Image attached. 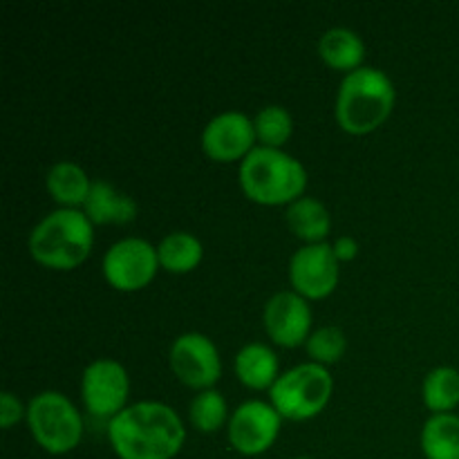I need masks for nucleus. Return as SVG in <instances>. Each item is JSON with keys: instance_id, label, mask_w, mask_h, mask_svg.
<instances>
[{"instance_id": "f257e3e1", "label": "nucleus", "mask_w": 459, "mask_h": 459, "mask_svg": "<svg viewBox=\"0 0 459 459\" xmlns=\"http://www.w3.org/2000/svg\"><path fill=\"white\" fill-rule=\"evenodd\" d=\"M108 439L119 459H173L182 451L186 430L170 406L142 402L108 421Z\"/></svg>"}, {"instance_id": "f03ea898", "label": "nucleus", "mask_w": 459, "mask_h": 459, "mask_svg": "<svg viewBox=\"0 0 459 459\" xmlns=\"http://www.w3.org/2000/svg\"><path fill=\"white\" fill-rule=\"evenodd\" d=\"M240 186L258 204H294L307 186V170L281 148L255 146L240 164Z\"/></svg>"}, {"instance_id": "7ed1b4c3", "label": "nucleus", "mask_w": 459, "mask_h": 459, "mask_svg": "<svg viewBox=\"0 0 459 459\" xmlns=\"http://www.w3.org/2000/svg\"><path fill=\"white\" fill-rule=\"evenodd\" d=\"M92 245V222L79 209L52 211L30 233L31 258L58 272L83 264Z\"/></svg>"}, {"instance_id": "20e7f679", "label": "nucleus", "mask_w": 459, "mask_h": 459, "mask_svg": "<svg viewBox=\"0 0 459 459\" xmlns=\"http://www.w3.org/2000/svg\"><path fill=\"white\" fill-rule=\"evenodd\" d=\"M394 108V85L381 70L359 67L345 74L336 94V121L350 134L379 128Z\"/></svg>"}, {"instance_id": "39448f33", "label": "nucleus", "mask_w": 459, "mask_h": 459, "mask_svg": "<svg viewBox=\"0 0 459 459\" xmlns=\"http://www.w3.org/2000/svg\"><path fill=\"white\" fill-rule=\"evenodd\" d=\"M332 390L334 381L325 366L303 363L278 377L269 390V399L282 420L305 421L323 412L330 402Z\"/></svg>"}, {"instance_id": "423d86ee", "label": "nucleus", "mask_w": 459, "mask_h": 459, "mask_svg": "<svg viewBox=\"0 0 459 459\" xmlns=\"http://www.w3.org/2000/svg\"><path fill=\"white\" fill-rule=\"evenodd\" d=\"M27 426L31 437L49 455H65L83 437V420L74 403L61 393H40L27 406Z\"/></svg>"}, {"instance_id": "0eeeda50", "label": "nucleus", "mask_w": 459, "mask_h": 459, "mask_svg": "<svg viewBox=\"0 0 459 459\" xmlns=\"http://www.w3.org/2000/svg\"><path fill=\"white\" fill-rule=\"evenodd\" d=\"M160 258L157 249L142 238L115 242L103 255V276L115 290L139 291L155 278Z\"/></svg>"}, {"instance_id": "6e6552de", "label": "nucleus", "mask_w": 459, "mask_h": 459, "mask_svg": "<svg viewBox=\"0 0 459 459\" xmlns=\"http://www.w3.org/2000/svg\"><path fill=\"white\" fill-rule=\"evenodd\" d=\"M130 379L126 368L112 359H99L83 370L81 379V397L90 415L115 420L126 411L128 402Z\"/></svg>"}, {"instance_id": "1a4fd4ad", "label": "nucleus", "mask_w": 459, "mask_h": 459, "mask_svg": "<svg viewBox=\"0 0 459 459\" xmlns=\"http://www.w3.org/2000/svg\"><path fill=\"white\" fill-rule=\"evenodd\" d=\"M170 368L184 385L195 390H211L222 375L218 348L204 334H182L170 348Z\"/></svg>"}, {"instance_id": "9d476101", "label": "nucleus", "mask_w": 459, "mask_h": 459, "mask_svg": "<svg viewBox=\"0 0 459 459\" xmlns=\"http://www.w3.org/2000/svg\"><path fill=\"white\" fill-rule=\"evenodd\" d=\"M290 281L296 294L309 300L330 296L339 285V258L327 242L305 245L291 255Z\"/></svg>"}, {"instance_id": "9b49d317", "label": "nucleus", "mask_w": 459, "mask_h": 459, "mask_svg": "<svg viewBox=\"0 0 459 459\" xmlns=\"http://www.w3.org/2000/svg\"><path fill=\"white\" fill-rule=\"evenodd\" d=\"M281 421L282 417L272 403L247 402L229 420V442L240 455H263L278 439Z\"/></svg>"}, {"instance_id": "f8f14e48", "label": "nucleus", "mask_w": 459, "mask_h": 459, "mask_svg": "<svg viewBox=\"0 0 459 459\" xmlns=\"http://www.w3.org/2000/svg\"><path fill=\"white\" fill-rule=\"evenodd\" d=\"M263 321L269 339L282 348H299L312 336V309L307 299L296 291H281L272 296L264 305Z\"/></svg>"}, {"instance_id": "ddd939ff", "label": "nucleus", "mask_w": 459, "mask_h": 459, "mask_svg": "<svg viewBox=\"0 0 459 459\" xmlns=\"http://www.w3.org/2000/svg\"><path fill=\"white\" fill-rule=\"evenodd\" d=\"M255 143L254 121L242 112H222L206 124L202 148L213 161L245 160Z\"/></svg>"}, {"instance_id": "4468645a", "label": "nucleus", "mask_w": 459, "mask_h": 459, "mask_svg": "<svg viewBox=\"0 0 459 459\" xmlns=\"http://www.w3.org/2000/svg\"><path fill=\"white\" fill-rule=\"evenodd\" d=\"M83 213L92 224H128L137 218V202L110 182H92Z\"/></svg>"}, {"instance_id": "2eb2a0df", "label": "nucleus", "mask_w": 459, "mask_h": 459, "mask_svg": "<svg viewBox=\"0 0 459 459\" xmlns=\"http://www.w3.org/2000/svg\"><path fill=\"white\" fill-rule=\"evenodd\" d=\"M236 375L251 390H272L278 381V357L263 343H249L238 352Z\"/></svg>"}, {"instance_id": "dca6fc26", "label": "nucleus", "mask_w": 459, "mask_h": 459, "mask_svg": "<svg viewBox=\"0 0 459 459\" xmlns=\"http://www.w3.org/2000/svg\"><path fill=\"white\" fill-rule=\"evenodd\" d=\"M45 184H48V193L52 195V200L63 204V209L83 206L90 195V188H92V182L85 175V170L79 164H74V161H58V164H54L48 170Z\"/></svg>"}, {"instance_id": "f3484780", "label": "nucleus", "mask_w": 459, "mask_h": 459, "mask_svg": "<svg viewBox=\"0 0 459 459\" xmlns=\"http://www.w3.org/2000/svg\"><path fill=\"white\" fill-rule=\"evenodd\" d=\"M318 54H321V58L330 67L343 70L350 74V72L361 67L363 56H366V45H363L361 36L357 31L345 30V27H334V30H327L321 36Z\"/></svg>"}, {"instance_id": "a211bd4d", "label": "nucleus", "mask_w": 459, "mask_h": 459, "mask_svg": "<svg viewBox=\"0 0 459 459\" xmlns=\"http://www.w3.org/2000/svg\"><path fill=\"white\" fill-rule=\"evenodd\" d=\"M287 227L307 245H318L330 236L332 220L323 202L314 200V197H300L287 209Z\"/></svg>"}, {"instance_id": "6ab92c4d", "label": "nucleus", "mask_w": 459, "mask_h": 459, "mask_svg": "<svg viewBox=\"0 0 459 459\" xmlns=\"http://www.w3.org/2000/svg\"><path fill=\"white\" fill-rule=\"evenodd\" d=\"M202 242L186 231H173L157 247L160 267L169 273H188L202 263Z\"/></svg>"}, {"instance_id": "aec40b11", "label": "nucleus", "mask_w": 459, "mask_h": 459, "mask_svg": "<svg viewBox=\"0 0 459 459\" xmlns=\"http://www.w3.org/2000/svg\"><path fill=\"white\" fill-rule=\"evenodd\" d=\"M421 451L426 459H459V417H430L421 430Z\"/></svg>"}, {"instance_id": "412c9836", "label": "nucleus", "mask_w": 459, "mask_h": 459, "mask_svg": "<svg viewBox=\"0 0 459 459\" xmlns=\"http://www.w3.org/2000/svg\"><path fill=\"white\" fill-rule=\"evenodd\" d=\"M426 408L435 415H446L459 406V372L455 368H435L421 388Z\"/></svg>"}, {"instance_id": "4be33fe9", "label": "nucleus", "mask_w": 459, "mask_h": 459, "mask_svg": "<svg viewBox=\"0 0 459 459\" xmlns=\"http://www.w3.org/2000/svg\"><path fill=\"white\" fill-rule=\"evenodd\" d=\"M255 139L267 148H281L291 137L294 121L291 115L281 106H267L254 119Z\"/></svg>"}, {"instance_id": "5701e85b", "label": "nucleus", "mask_w": 459, "mask_h": 459, "mask_svg": "<svg viewBox=\"0 0 459 459\" xmlns=\"http://www.w3.org/2000/svg\"><path fill=\"white\" fill-rule=\"evenodd\" d=\"M227 402L218 390H204L191 402V424L200 433H215L227 421Z\"/></svg>"}, {"instance_id": "b1692460", "label": "nucleus", "mask_w": 459, "mask_h": 459, "mask_svg": "<svg viewBox=\"0 0 459 459\" xmlns=\"http://www.w3.org/2000/svg\"><path fill=\"white\" fill-rule=\"evenodd\" d=\"M305 348H307L312 363H318V366H332V363H336L345 354L348 341H345V334L339 327L330 325L314 332L307 339V343H305Z\"/></svg>"}, {"instance_id": "393cba45", "label": "nucleus", "mask_w": 459, "mask_h": 459, "mask_svg": "<svg viewBox=\"0 0 459 459\" xmlns=\"http://www.w3.org/2000/svg\"><path fill=\"white\" fill-rule=\"evenodd\" d=\"M22 415H27V411H22V403L18 402V397H13L12 393H3V397H0V426L12 429Z\"/></svg>"}, {"instance_id": "a878e982", "label": "nucleus", "mask_w": 459, "mask_h": 459, "mask_svg": "<svg viewBox=\"0 0 459 459\" xmlns=\"http://www.w3.org/2000/svg\"><path fill=\"white\" fill-rule=\"evenodd\" d=\"M332 249H334V255L339 258V263H350V260L357 258L359 242L354 240V238L343 236V238H339L334 245H332Z\"/></svg>"}, {"instance_id": "bb28decb", "label": "nucleus", "mask_w": 459, "mask_h": 459, "mask_svg": "<svg viewBox=\"0 0 459 459\" xmlns=\"http://www.w3.org/2000/svg\"><path fill=\"white\" fill-rule=\"evenodd\" d=\"M296 459H312V457H296Z\"/></svg>"}]
</instances>
